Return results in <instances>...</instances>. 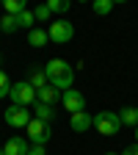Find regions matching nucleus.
<instances>
[{"label":"nucleus","instance_id":"f257e3e1","mask_svg":"<svg viewBox=\"0 0 138 155\" xmlns=\"http://www.w3.org/2000/svg\"><path fill=\"white\" fill-rule=\"evenodd\" d=\"M44 75H47V81L55 89H61V91L72 89V83H75V69H72L69 61H64V58H50V61L44 64Z\"/></svg>","mask_w":138,"mask_h":155},{"label":"nucleus","instance_id":"f03ea898","mask_svg":"<svg viewBox=\"0 0 138 155\" xmlns=\"http://www.w3.org/2000/svg\"><path fill=\"white\" fill-rule=\"evenodd\" d=\"M94 130L102 133V136H116L122 130V119H119V111H100L94 116Z\"/></svg>","mask_w":138,"mask_h":155},{"label":"nucleus","instance_id":"7ed1b4c3","mask_svg":"<svg viewBox=\"0 0 138 155\" xmlns=\"http://www.w3.org/2000/svg\"><path fill=\"white\" fill-rule=\"evenodd\" d=\"M8 97H11L14 105H25V108H30V105L36 103V89H33L28 81H19V83H11Z\"/></svg>","mask_w":138,"mask_h":155},{"label":"nucleus","instance_id":"20e7f679","mask_svg":"<svg viewBox=\"0 0 138 155\" xmlns=\"http://www.w3.org/2000/svg\"><path fill=\"white\" fill-rule=\"evenodd\" d=\"M50 42H55V45H66V42H72V36H75V25L69 22V19H55V22H50Z\"/></svg>","mask_w":138,"mask_h":155},{"label":"nucleus","instance_id":"39448f33","mask_svg":"<svg viewBox=\"0 0 138 155\" xmlns=\"http://www.w3.org/2000/svg\"><path fill=\"white\" fill-rule=\"evenodd\" d=\"M33 111L30 108H25V105H8L6 111H3V116H6V125H11V127H28V122L33 119L30 116Z\"/></svg>","mask_w":138,"mask_h":155},{"label":"nucleus","instance_id":"423d86ee","mask_svg":"<svg viewBox=\"0 0 138 155\" xmlns=\"http://www.w3.org/2000/svg\"><path fill=\"white\" fill-rule=\"evenodd\" d=\"M25 130H28V141H33V144H47L50 141V125L42 122V119H36V116L28 122Z\"/></svg>","mask_w":138,"mask_h":155},{"label":"nucleus","instance_id":"0eeeda50","mask_svg":"<svg viewBox=\"0 0 138 155\" xmlns=\"http://www.w3.org/2000/svg\"><path fill=\"white\" fill-rule=\"evenodd\" d=\"M61 103H64V108L69 111V114H77V111H86V97L77 91V89H66L64 94H61Z\"/></svg>","mask_w":138,"mask_h":155},{"label":"nucleus","instance_id":"6e6552de","mask_svg":"<svg viewBox=\"0 0 138 155\" xmlns=\"http://www.w3.org/2000/svg\"><path fill=\"white\" fill-rule=\"evenodd\" d=\"M69 125H72V130H75V133H86V130H91V127H94V116H91L88 111L69 114Z\"/></svg>","mask_w":138,"mask_h":155},{"label":"nucleus","instance_id":"1a4fd4ad","mask_svg":"<svg viewBox=\"0 0 138 155\" xmlns=\"http://www.w3.org/2000/svg\"><path fill=\"white\" fill-rule=\"evenodd\" d=\"M28 141L22 139V136H11V139L3 144V155H28Z\"/></svg>","mask_w":138,"mask_h":155},{"label":"nucleus","instance_id":"9d476101","mask_svg":"<svg viewBox=\"0 0 138 155\" xmlns=\"http://www.w3.org/2000/svg\"><path fill=\"white\" fill-rule=\"evenodd\" d=\"M61 89H55L53 83H47V86H42V89H36V100L39 103H47V105H55L58 100H61Z\"/></svg>","mask_w":138,"mask_h":155},{"label":"nucleus","instance_id":"9b49d317","mask_svg":"<svg viewBox=\"0 0 138 155\" xmlns=\"http://www.w3.org/2000/svg\"><path fill=\"white\" fill-rule=\"evenodd\" d=\"M30 111L36 114V119H42V122H47V125L55 119V111H53V105H47V103H39V100H36V103L30 105Z\"/></svg>","mask_w":138,"mask_h":155},{"label":"nucleus","instance_id":"f8f14e48","mask_svg":"<svg viewBox=\"0 0 138 155\" xmlns=\"http://www.w3.org/2000/svg\"><path fill=\"white\" fill-rule=\"evenodd\" d=\"M47 42H50V33L44 28H30L28 31V45L30 47H44Z\"/></svg>","mask_w":138,"mask_h":155},{"label":"nucleus","instance_id":"ddd939ff","mask_svg":"<svg viewBox=\"0 0 138 155\" xmlns=\"http://www.w3.org/2000/svg\"><path fill=\"white\" fill-rule=\"evenodd\" d=\"M119 119H122V125H127V127H138V108L124 105V108L119 111Z\"/></svg>","mask_w":138,"mask_h":155},{"label":"nucleus","instance_id":"4468645a","mask_svg":"<svg viewBox=\"0 0 138 155\" xmlns=\"http://www.w3.org/2000/svg\"><path fill=\"white\" fill-rule=\"evenodd\" d=\"M28 83H30L33 89L47 86L50 81H47V75H44V67H42V69H39V67H36V69H30V72H28Z\"/></svg>","mask_w":138,"mask_h":155},{"label":"nucleus","instance_id":"2eb2a0df","mask_svg":"<svg viewBox=\"0 0 138 155\" xmlns=\"http://www.w3.org/2000/svg\"><path fill=\"white\" fill-rule=\"evenodd\" d=\"M17 28H25V31L36 28V17H33V8H25V11H19V14H17Z\"/></svg>","mask_w":138,"mask_h":155},{"label":"nucleus","instance_id":"dca6fc26","mask_svg":"<svg viewBox=\"0 0 138 155\" xmlns=\"http://www.w3.org/2000/svg\"><path fill=\"white\" fill-rule=\"evenodd\" d=\"M91 6H94V14H100V17H108L113 11V0H91Z\"/></svg>","mask_w":138,"mask_h":155},{"label":"nucleus","instance_id":"f3484780","mask_svg":"<svg viewBox=\"0 0 138 155\" xmlns=\"http://www.w3.org/2000/svg\"><path fill=\"white\" fill-rule=\"evenodd\" d=\"M47 8L53 14H66L72 8V0H47Z\"/></svg>","mask_w":138,"mask_h":155},{"label":"nucleus","instance_id":"a211bd4d","mask_svg":"<svg viewBox=\"0 0 138 155\" xmlns=\"http://www.w3.org/2000/svg\"><path fill=\"white\" fill-rule=\"evenodd\" d=\"M3 6H6V14H19L28 8V0H3Z\"/></svg>","mask_w":138,"mask_h":155},{"label":"nucleus","instance_id":"6ab92c4d","mask_svg":"<svg viewBox=\"0 0 138 155\" xmlns=\"http://www.w3.org/2000/svg\"><path fill=\"white\" fill-rule=\"evenodd\" d=\"M0 31H3V33H14V31H19V28H17V14H6L3 19H0Z\"/></svg>","mask_w":138,"mask_h":155},{"label":"nucleus","instance_id":"aec40b11","mask_svg":"<svg viewBox=\"0 0 138 155\" xmlns=\"http://www.w3.org/2000/svg\"><path fill=\"white\" fill-rule=\"evenodd\" d=\"M50 8H47V3H42V6H36L33 8V17H36V22H47V19H50Z\"/></svg>","mask_w":138,"mask_h":155},{"label":"nucleus","instance_id":"412c9836","mask_svg":"<svg viewBox=\"0 0 138 155\" xmlns=\"http://www.w3.org/2000/svg\"><path fill=\"white\" fill-rule=\"evenodd\" d=\"M8 91H11V81H8V75L0 69V97H8Z\"/></svg>","mask_w":138,"mask_h":155},{"label":"nucleus","instance_id":"4be33fe9","mask_svg":"<svg viewBox=\"0 0 138 155\" xmlns=\"http://www.w3.org/2000/svg\"><path fill=\"white\" fill-rule=\"evenodd\" d=\"M28 155H47V150H44V144H33L28 150Z\"/></svg>","mask_w":138,"mask_h":155},{"label":"nucleus","instance_id":"5701e85b","mask_svg":"<svg viewBox=\"0 0 138 155\" xmlns=\"http://www.w3.org/2000/svg\"><path fill=\"white\" fill-rule=\"evenodd\" d=\"M122 155H138V144H130V147H127Z\"/></svg>","mask_w":138,"mask_h":155},{"label":"nucleus","instance_id":"b1692460","mask_svg":"<svg viewBox=\"0 0 138 155\" xmlns=\"http://www.w3.org/2000/svg\"><path fill=\"white\" fill-rule=\"evenodd\" d=\"M135 144H138V127H135Z\"/></svg>","mask_w":138,"mask_h":155},{"label":"nucleus","instance_id":"393cba45","mask_svg":"<svg viewBox=\"0 0 138 155\" xmlns=\"http://www.w3.org/2000/svg\"><path fill=\"white\" fill-rule=\"evenodd\" d=\"M113 3H127V0H113Z\"/></svg>","mask_w":138,"mask_h":155},{"label":"nucleus","instance_id":"a878e982","mask_svg":"<svg viewBox=\"0 0 138 155\" xmlns=\"http://www.w3.org/2000/svg\"><path fill=\"white\" fill-rule=\"evenodd\" d=\"M77 3H88V0H77Z\"/></svg>","mask_w":138,"mask_h":155},{"label":"nucleus","instance_id":"bb28decb","mask_svg":"<svg viewBox=\"0 0 138 155\" xmlns=\"http://www.w3.org/2000/svg\"><path fill=\"white\" fill-rule=\"evenodd\" d=\"M105 155H116V152H105Z\"/></svg>","mask_w":138,"mask_h":155},{"label":"nucleus","instance_id":"cd10ccee","mask_svg":"<svg viewBox=\"0 0 138 155\" xmlns=\"http://www.w3.org/2000/svg\"><path fill=\"white\" fill-rule=\"evenodd\" d=\"M0 155H3V147H0Z\"/></svg>","mask_w":138,"mask_h":155},{"label":"nucleus","instance_id":"c85d7f7f","mask_svg":"<svg viewBox=\"0 0 138 155\" xmlns=\"http://www.w3.org/2000/svg\"><path fill=\"white\" fill-rule=\"evenodd\" d=\"M0 6H3V0H0Z\"/></svg>","mask_w":138,"mask_h":155}]
</instances>
